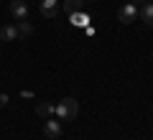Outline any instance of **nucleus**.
<instances>
[{
    "mask_svg": "<svg viewBox=\"0 0 153 140\" xmlns=\"http://www.w3.org/2000/svg\"><path fill=\"white\" fill-rule=\"evenodd\" d=\"M64 10L69 13H79V10H84V0H66V5H64Z\"/></svg>",
    "mask_w": 153,
    "mask_h": 140,
    "instance_id": "1a4fd4ad",
    "label": "nucleus"
},
{
    "mask_svg": "<svg viewBox=\"0 0 153 140\" xmlns=\"http://www.w3.org/2000/svg\"><path fill=\"white\" fill-rule=\"evenodd\" d=\"M21 97H23V99H31V97H33V92H31V89H23V92H21Z\"/></svg>",
    "mask_w": 153,
    "mask_h": 140,
    "instance_id": "f8f14e48",
    "label": "nucleus"
},
{
    "mask_svg": "<svg viewBox=\"0 0 153 140\" xmlns=\"http://www.w3.org/2000/svg\"><path fill=\"white\" fill-rule=\"evenodd\" d=\"M10 16L16 21H26L28 18V3L26 0H10Z\"/></svg>",
    "mask_w": 153,
    "mask_h": 140,
    "instance_id": "20e7f679",
    "label": "nucleus"
},
{
    "mask_svg": "<svg viewBox=\"0 0 153 140\" xmlns=\"http://www.w3.org/2000/svg\"><path fill=\"white\" fill-rule=\"evenodd\" d=\"M44 135L49 140H59L61 138V120L59 117H46L44 122Z\"/></svg>",
    "mask_w": 153,
    "mask_h": 140,
    "instance_id": "f03ea898",
    "label": "nucleus"
},
{
    "mask_svg": "<svg viewBox=\"0 0 153 140\" xmlns=\"http://www.w3.org/2000/svg\"><path fill=\"white\" fill-rule=\"evenodd\" d=\"M16 28H18V36H31V33H33V26L28 21H18Z\"/></svg>",
    "mask_w": 153,
    "mask_h": 140,
    "instance_id": "9b49d317",
    "label": "nucleus"
},
{
    "mask_svg": "<svg viewBox=\"0 0 153 140\" xmlns=\"http://www.w3.org/2000/svg\"><path fill=\"white\" fill-rule=\"evenodd\" d=\"M36 112L41 115V117H51V115H54V104H46V102H38V104H36Z\"/></svg>",
    "mask_w": 153,
    "mask_h": 140,
    "instance_id": "9d476101",
    "label": "nucleus"
},
{
    "mask_svg": "<svg viewBox=\"0 0 153 140\" xmlns=\"http://www.w3.org/2000/svg\"><path fill=\"white\" fill-rule=\"evenodd\" d=\"M138 16L143 18V23H146L148 28H153V3H146V5L138 10Z\"/></svg>",
    "mask_w": 153,
    "mask_h": 140,
    "instance_id": "0eeeda50",
    "label": "nucleus"
},
{
    "mask_svg": "<svg viewBox=\"0 0 153 140\" xmlns=\"http://www.w3.org/2000/svg\"><path fill=\"white\" fill-rule=\"evenodd\" d=\"M130 3L133 5H140V3H146V0H130Z\"/></svg>",
    "mask_w": 153,
    "mask_h": 140,
    "instance_id": "4468645a",
    "label": "nucleus"
},
{
    "mask_svg": "<svg viewBox=\"0 0 153 140\" xmlns=\"http://www.w3.org/2000/svg\"><path fill=\"white\" fill-rule=\"evenodd\" d=\"M8 104V94H0V107H5Z\"/></svg>",
    "mask_w": 153,
    "mask_h": 140,
    "instance_id": "ddd939ff",
    "label": "nucleus"
},
{
    "mask_svg": "<svg viewBox=\"0 0 153 140\" xmlns=\"http://www.w3.org/2000/svg\"><path fill=\"white\" fill-rule=\"evenodd\" d=\"M18 28L13 23H5V26H0V41H18Z\"/></svg>",
    "mask_w": 153,
    "mask_h": 140,
    "instance_id": "423d86ee",
    "label": "nucleus"
},
{
    "mask_svg": "<svg viewBox=\"0 0 153 140\" xmlns=\"http://www.w3.org/2000/svg\"><path fill=\"white\" fill-rule=\"evenodd\" d=\"M41 16L54 21L59 16V0H41Z\"/></svg>",
    "mask_w": 153,
    "mask_h": 140,
    "instance_id": "39448f33",
    "label": "nucleus"
},
{
    "mask_svg": "<svg viewBox=\"0 0 153 140\" xmlns=\"http://www.w3.org/2000/svg\"><path fill=\"white\" fill-rule=\"evenodd\" d=\"M89 21H92V18H89L84 10L71 13V23H74V26H79V28H87V26H89Z\"/></svg>",
    "mask_w": 153,
    "mask_h": 140,
    "instance_id": "6e6552de",
    "label": "nucleus"
},
{
    "mask_svg": "<svg viewBox=\"0 0 153 140\" xmlns=\"http://www.w3.org/2000/svg\"><path fill=\"white\" fill-rule=\"evenodd\" d=\"M138 18V5H133V3H125V5H120V10H117V21L120 23H133Z\"/></svg>",
    "mask_w": 153,
    "mask_h": 140,
    "instance_id": "7ed1b4c3",
    "label": "nucleus"
},
{
    "mask_svg": "<svg viewBox=\"0 0 153 140\" xmlns=\"http://www.w3.org/2000/svg\"><path fill=\"white\" fill-rule=\"evenodd\" d=\"M76 112H79V104H76L74 97H64V99H61V102L54 107V115L61 120V122H69V120H74Z\"/></svg>",
    "mask_w": 153,
    "mask_h": 140,
    "instance_id": "f257e3e1",
    "label": "nucleus"
}]
</instances>
